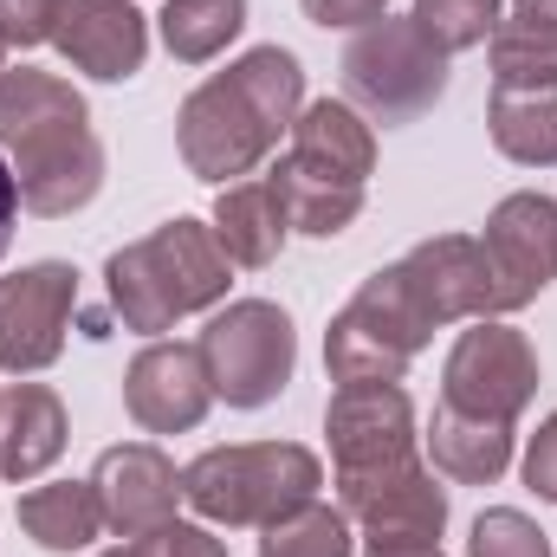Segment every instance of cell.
Returning <instances> with one entry per match:
<instances>
[{"label": "cell", "instance_id": "52a82bcc", "mask_svg": "<svg viewBox=\"0 0 557 557\" xmlns=\"http://www.w3.org/2000/svg\"><path fill=\"white\" fill-rule=\"evenodd\" d=\"M447 91V52L409 20H370L344 52V104L370 124H416Z\"/></svg>", "mask_w": 557, "mask_h": 557}, {"label": "cell", "instance_id": "ffe728a7", "mask_svg": "<svg viewBox=\"0 0 557 557\" xmlns=\"http://www.w3.org/2000/svg\"><path fill=\"white\" fill-rule=\"evenodd\" d=\"M428 454L447 480L460 486H493L512 467V421H486V416H460V409H434L428 421Z\"/></svg>", "mask_w": 557, "mask_h": 557}, {"label": "cell", "instance_id": "f1b7e54d", "mask_svg": "<svg viewBox=\"0 0 557 557\" xmlns=\"http://www.w3.org/2000/svg\"><path fill=\"white\" fill-rule=\"evenodd\" d=\"M59 0H0V46H39L52 39Z\"/></svg>", "mask_w": 557, "mask_h": 557}, {"label": "cell", "instance_id": "1f68e13d", "mask_svg": "<svg viewBox=\"0 0 557 557\" xmlns=\"http://www.w3.org/2000/svg\"><path fill=\"white\" fill-rule=\"evenodd\" d=\"M13 221H20V188H13V169L0 156V253L13 247Z\"/></svg>", "mask_w": 557, "mask_h": 557}, {"label": "cell", "instance_id": "4fadbf2b", "mask_svg": "<svg viewBox=\"0 0 557 557\" xmlns=\"http://www.w3.org/2000/svg\"><path fill=\"white\" fill-rule=\"evenodd\" d=\"M72 311H78V273L65 260H39L0 278V370L33 376L59 363Z\"/></svg>", "mask_w": 557, "mask_h": 557}, {"label": "cell", "instance_id": "ba28073f", "mask_svg": "<svg viewBox=\"0 0 557 557\" xmlns=\"http://www.w3.org/2000/svg\"><path fill=\"white\" fill-rule=\"evenodd\" d=\"M201 363L208 383L227 409H267L278 389L292 383L298 363V331L273 298H234L227 311L208 318L201 331Z\"/></svg>", "mask_w": 557, "mask_h": 557}, {"label": "cell", "instance_id": "d6a6232c", "mask_svg": "<svg viewBox=\"0 0 557 557\" xmlns=\"http://www.w3.org/2000/svg\"><path fill=\"white\" fill-rule=\"evenodd\" d=\"M512 13H525V20H552L557 26V0H512Z\"/></svg>", "mask_w": 557, "mask_h": 557}, {"label": "cell", "instance_id": "6da1fadb", "mask_svg": "<svg viewBox=\"0 0 557 557\" xmlns=\"http://www.w3.org/2000/svg\"><path fill=\"white\" fill-rule=\"evenodd\" d=\"M305 111V72L285 46H253L240 52L227 72H214L208 85H195L175 111V143L182 162L201 182H247L278 137H292Z\"/></svg>", "mask_w": 557, "mask_h": 557}, {"label": "cell", "instance_id": "3957f363", "mask_svg": "<svg viewBox=\"0 0 557 557\" xmlns=\"http://www.w3.org/2000/svg\"><path fill=\"white\" fill-rule=\"evenodd\" d=\"M376 169V137L363 124V111H350L344 98H318L298 111L292 124V149L278 156V169L267 175L285 201V221L311 240L344 234L363 214V188Z\"/></svg>", "mask_w": 557, "mask_h": 557}, {"label": "cell", "instance_id": "ac0fdd59", "mask_svg": "<svg viewBox=\"0 0 557 557\" xmlns=\"http://www.w3.org/2000/svg\"><path fill=\"white\" fill-rule=\"evenodd\" d=\"M59 454H65V403L46 383H13L0 396V473L26 486Z\"/></svg>", "mask_w": 557, "mask_h": 557}, {"label": "cell", "instance_id": "d4e9b609", "mask_svg": "<svg viewBox=\"0 0 557 557\" xmlns=\"http://www.w3.org/2000/svg\"><path fill=\"white\" fill-rule=\"evenodd\" d=\"M557 78V26L552 20H499L493 33V85H545Z\"/></svg>", "mask_w": 557, "mask_h": 557}, {"label": "cell", "instance_id": "f546056e", "mask_svg": "<svg viewBox=\"0 0 557 557\" xmlns=\"http://www.w3.org/2000/svg\"><path fill=\"white\" fill-rule=\"evenodd\" d=\"M525 486L557 506V416L545 421V428L532 434V447H525Z\"/></svg>", "mask_w": 557, "mask_h": 557}, {"label": "cell", "instance_id": "603a6c76", "mask_svg": "<svg viewBox=\"0 0 557 557\" xmlns=\"http://www.w3.org/2000/svg\"><path fill=\"white\" fill-rule=\"evenodd\" d=\"M247 26V0H169L162 7V46L182 65H208L227 52V39H240Z\"/></svg>", "mask_w": 557, "mask_h": 557}, {"label": "cell", "instance_id": "44dd1931", "mask_svg": "<svg viewBox=\"0 0 557 557\" xmlns=\"http://www.w3.org/2000/svg\"><path fill=\"white\" fill-rule=\"evenodd\" d=\"M486 131L499 143V156H512L525 169H552L557 162V78H545V85H493Z\"/></svg>", "mask_w": 557, "mask_h": 557}, {"label": "cell", "instance_id": "836d02e7", "mask_svg": "<svg viewBox=\"0 0 557 557\" xmlns=\"http://www.w3.org/2000/svg\"><path fill=\"white\" fill-rule=\"evenodd\" d=\"M104 557H131V552H124V545H117V552H104Z\"/></svg>", "mask_w": 557, "mask_h": 557}, {"label": "cell", "instance_id": "d6986e66", "mask_svg": "<svg viewBox=\"0 0 557 557\" xmlns=\"http://www.w3.org/2000/svg\"><path fill=\"white\" fill-rule=\"evenodd\" d=\"M285 234H292V221H285V201H278V188L267 175L221 188V201H214V240H221V253L234 267H273Z\"/></svg>", "mask_w": 557, "mask_h": 557}, {"label": "cell", "instance_id": "277c9868", "mask_svg": "<svg viewBox=\"0 0 557 557\" xmlns=\"http://www.w3.org/2000/svg\"><path fill=\"white\" fill-rule=\"evenodd\" d=\"M227 253L214 240V227L175 214L162 221L156 234H143L131 247H117L104 260V292H111V311L131 324V331H169L175 318L188 311H208L227 298Z\"/></svg>", "mask_w": 557, "mask_h": 557}, {"label": "cell", "instance_id": "4316f807", "mask_svg": "<svg viewBox=\"0 0 557 557\" xmlns=\"http://www.w3.org/2000/svg\"><path fill=\"white\" fill-rule=\"evenodd\" d=\"M467 557H552V539H545L525 512L493 506V512H480V519H473Z\"/></svg>", "mask_w": 557, "mask_h": 557}, {"label": "cell", "instance_id": "d590c367", "mask_svg": "<svg viewBox=\"0 0 557 557\" xmlns=\"http://www.w3.org/2000/svg\"><path fill=\"white\" fill-rule=\"evenodd\" d=\"M434 557H441V552H434Z\"/></svg>", "mask_w": 557, "mask_h": 557}, {"label": "cell", "instance_id": "83f0119b", "mask_svg": "<svg viewBox=\"0 0 557 557\" xmlns=\"http://www.w3.org/2000/svg\"><path fill=\"white\" fill-rule=\"evenodd\" d=\"M131 557H227L221 552V539L208 532V525H182V519H169V525H156V532H143L124 545Z\"/></svg>", "mask_w": 557, "mask_h": 557}, {"label": "cell", "instance_id": "e0dca14e", "mask_svg": "<svg viewBox=\"0 0 557 557\" xmlns=\"http://www.w3.org/2000/svg\"><path fill=\"white\" fill-rule=\"evenodd\" d=\"M403 273H409V285H416V298L434 331L454 324V318H493V273H486L480 240H467V234L421 240L416 253L403 260Z\"/></svg>", "mask_w": 557, "mask_h": 557}, {"label": "cell", "instance_id": "9a60e30c", "mask_svg": "<svg viewBox=\"0 0 557 557\" xmlns=\"http://www.w3.org/2000/svg\"><path fill=\"white\" fill-rule=\"evenodd\" d=\"M91 486H98V506H104V532H117V539H143V532L169 525L175 519V499H182L175 460L162 447H149V441L104 447Z\"/></svg>", "mask_w": 557, "mask_h": 557}, {"label": "cell", "instance_id": "cb8c5ba5", "mask_svg": "<svg viewBox=\"0 0 557 557\" xmlns=\"http://www.w3.org/2000/svg\"><path fill=\"white\" fill-rule=\"evenodd\" d=\"M260 532H267L260 557H350L357 552V532H350L344 506H318V499L292 506L285 519L260 525Z\"/></svg>", "mask_w": 557, "mask_h": 557}, {"label": "cell", "instance_id": "484cf974", "mask_svg": "<svg viewBox=\"0 0 557 557\" xmlns=\"http://www.w3.org/2000/svg\"><path fill=\"white\" fill-rule=\"evenodd\" d=\"M499 0H416V26L454 59L467 46H486L499 33Z\"/></svg>", "mask_w": 557, "mask_h": 557}, {"label": "cell", "instance_id": "e575fe53", "mask_svg": "<svg viewBox=\"0 0 557 557\" xmlns=\"http://www.w3.org/2000/svg\"><path fill=\"white\" fill-rule=\"evenodd\" d=\"M0 72H7V46H0Z\"/></svg>", "mask_w": 557, "mask_h": 557}, {"label": "cell", "instance_id": "7a4b0ae2", "mask_svg": "<svg viewBox=\"0 0 557 557\" xmlns=\"http://www.w3.org/2000/svg\"><path fill=\"white\" fill-rule=\"evenodd\" d=\"M0 156L26 214H78L104 188V143L85 98L52 72H0Z\"/></svg>", "mask_w": 557, "mask_h": 557}, {"label": "cell", "instance_id": "4dcf8cb0", "mask_svg": "<svg viewBox=\"0 0 557 557\" xmlns=\"http://www.w3.org/2000/svg\"><path fill=\"white\" fill-rule=\"evenodd\" d=\"M383 13H389V0H305L311 26H370Z\"/></svg>", "mask_w": 557, "mask_h": 557}, {"label": "cell", "instance_id": "30bf717a", "mask_svg": "<svg viewBox=\"0 0 557 557\" xmlns=\"http://www.w3.org/2000/svg\"><path fill=\"white\" fill-rule=\"evenodd\" d=\"M532 396H539V350H532V337L499 324V318H473V331H460V344L447 350L441 403L460 409V416L519 421Z\"/></svg>", "mask_w": 557, "mask_h": 557}, {"label": "cell", "instance_id": "5bb4252c", "mask_svg": "<svg viewBox=\"0 0 557 557\" xmlns=\"http://www.w3.org/2000/svg\"><path fill=\"white\" fill-rule=\"evenodd\" d=\"M124 403L137 428L149 434H188L201 428L208 403H214V383H208V363H201V344H143L131 357V376H124Z\"/></svg>", "mask_w": 557, "mask_h": 557}, {"label": "cell", "instance_id": "7402d4cb", "mask_svg": "<svg viewBox=\"0 0 557 557\" xmlns=\"http://www.w3.org/2000/svg\"><path fill=\"white\" fill-rule=\"evenodd\" d=\"M20 525H26V539L46 545V552H85V545L104 532L98 486H91V480L33 486V493H20Z\"/></svg>", "mask_w": 557, "mask_h": 557}, {"label": "cell", "instance_id": "8fae6325", "mask_svg": "<svg viewBox=\"0 0 557 557\" xmlns=\"http://www.w3.org/2000/svg\"><path fill=\"white\" fill-rule=\"evenodd\" d=\"M344 519L357 525L363 557H434L441 532H447V493L416 460V467H403L376 486L344 493Z\"/></svg>", "mask_w": 557, "mask_h": 557}, {"label": "cell", "instance_id": "7c38bea8", "mask_svg": "<svg viewBox=\"0 0 557 557\" xmlns=\"http://www.w3.org/2000/svg\"><path fill=\"white\" fill-rule=\"evenodd\" d=\"M480 253L493 273V318L532 305L557 278V201L552 195H506L486 214Z\"/></svg>", "mask_w": 557, "mask_h": 557}, {"label": "cell", "instance_id": "2e32d148", "mask_svg": "<svg viewBox=\"0 0 557 557\" xmlns=\"http://www.w3.org/2000/svg\"><path fill=\"white\" fill-rule=\"evenodd\" d=\"M52 46L78 72L117 85V78H137L143 59H149V20H143L131 0H59Z\"/></svg>", "mask_w": 557, "mask_h": 557}, {"label": "cell", "instance_id": "5b68a950", "mask_svg": "<svg viewBox=\"0 0 557 557\" xmlns=\"http://www.w3.org/2000/svg\"><path fill=\"white\" fill-rule=\"evenodd\" d=\"M324 467L298 441H253V447H208L182 467V499L214 525H273L292 506L318 499Z\"/></svg>", "mask_w": 557, "mask_h": 557}, {"label": "cell", "instance_id": "9c48e42d", "mask_svg": "<svg viewBox=\"0 0 557 557\" xmlns=\"http://www.w3.org/2000/svg\"><path fill=\"white\" fill-rule=\"evenodd\" d=\"M324 434H331V460H337V493L376 486L421 460L416 409L396 383H337V396L324 409Z\"/></svg>", "mask_w": 557, "mask_h": 557}, {"label": "cell", "instance_id": "8992f818", "mask_svg": "<svg viewBox=\"0 0 557 557\" xmlns=\"http://www.w3.org/2000/svg\"><path fill=\"white\" fill-rule=\"evenodd\" d=\"M428 337H434V324H428L416 285L396 260V267L363 278L357 298L331 318L324 370H331V383H403V370L416 363Z\"/></svg>", "mask_w": 557, "mask_h": 557}]
</instances>
